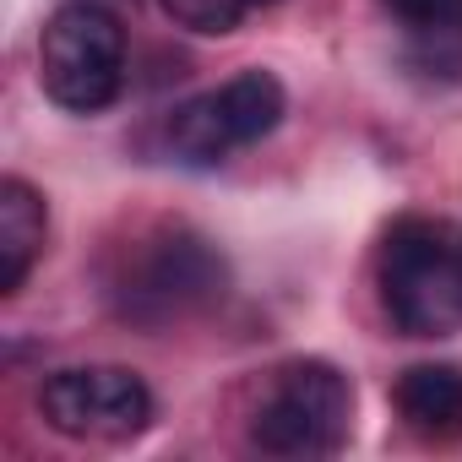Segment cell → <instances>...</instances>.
<instances>
[{"instance_id":"obj_3","label":"cell","mask_w":462,"mask_h":462,"mask_svg":"<svg viewBox=\"0 0 462 462\" xmlns=\"http://www.w3.org/2000/svg\"><path fill=\"white\" fill-rule=\"evenodd\" d=\"M354 430V386L327 359H294L273 375L251 413V440L267 457H332Z\"/></svg>"},{"instance_id":"obj_11","label":"cell","mask_w":462,"mask_h":462,"mask_svg":"<svg viewBox=\"0 0 462 462\" xmlns=\"http://www.w3.org/2000/svg\"><path fill=\"white\" fill-rule=\"evenodd\" d=\"M267 6H278V0H251V12H267Z\"/></svg>"},{"instance_id":"obj_5","label":"cell","mask_w":462,"mask_h":462,"mask_svg":"<svg viewBox=\"0 0 462 462\" xmlns=\"http://www.w3.org/2000/svg\"><path fill=\"white\" fill-rule=\"evenodd\" d=\"M283 109H289V93L273 71H262V66L240 71L223 88H212L169 115V152L185 169H217V163H228V152L273 136Z\"/></svg>"},{"instance_id":"obj_6","label":"cell","mask_w":462,"mask_h":462,"mask_svg":"<svg viewBox=\"0 0 462 462\" xmlns=\"http://www.w3.org/2000/svg\"><path fill=\"white\" fill-rule=\"evenodd\" d=\"M39 413L66 440H131L152 424V392L125 365H71L44 375Z\"/></svg>"},{"instance_id":"obj_10","label":"cell","mask_w":462,"mask_h":462,"mask_svg":"<svg viewBox=\"0 0 462 462\" xmlns=\"http://www.w3.org/2000/svg\"><path fill=\"white\" fill-rule=\"evenodd\" d=\"M163 17L185 33H207V39H223L235 33L251 12V0H158Z\"/></svg>"},{"instance_id":"obj_2","label":"cell","mask_w":462,"mask_h":462,"mask_svg":"<svg viewBox=\"0 0 462 462\" xmlns=\"http://www.w3.org/2000/svg\"><path fill=\"white\" fill-rule=\"evenodd\" d=\"M39 82L66 115H98L125 88V28L98 0H66L39 33Z\"/></svg>"},{"instance_id":"obj_4","label":"cell","mask_w":462,"mask_h":462,"mask_svg":"<svg viewBox=\"0 0 462 462\" xmlns=\"http://www.w3.org/2000/svg\"><path fill=\"white\" fill-rule=\"evenodd\" d=\"M228 289V267L223 256L190 235V228H158L152 240L136 245V256L125 262V273L115 278V300H120V316L125 321H142V327H163V321H180L212 300H223Z\"/></svg>"},{"instance_id":"obj_8","label":"cell","mask_w":462,"mask_h":462,"mask_svg":"<svg viewBox=\"0 0 462 462\" xmlns=\"http://www.w3.org/2000/svg\"><path fill=\"white\" fill-rule=\"evenodd\" d=\"M44 240H50V207H44V196L28 180L6 174V180H0V294H6V300L23 294L28 273L44 256Z\"/></svg>"},{"instance_id":"obj_7","label":"cell","mask_w":462,"mask_h":462,"mask_svg":"<svg viewBox=\"0 0 462 462\" xmlns=\"http://www.w3.org/2000/svg\"><path fill=\"white\" fill-rule=\"evenodd\" d=\"M397 419L435 446L462 440V370L457 365H413L392 386Z\"/></svg>"},{"instance_id":"obj_9","label":"cell","mask_w":462,"mask_h":462,"mask_svg":"<svg viewBox=\"0 0 462 462\" xmlns=\"http://www.w3.org/2000/svg\"><path fill=\"white\" fill-rule=\"evenodd\" d=\"M424 60H462V0H381Z\"/></svg>"},{"instance_id":"obj_1","label":"cell","mask_w":462,"mask_h":462,"mask_svg":"<svg viewBox=\"0 0 462 462\" xmlns=\"http://www.w3.org/2000/svg\"><path fill=\"white\" fill-rule=\"evenodd\" d=\"M375 283L392 327L402 337L462 332V235L430 217H402L386 228Z\"/></svg>"}]
</instances>
